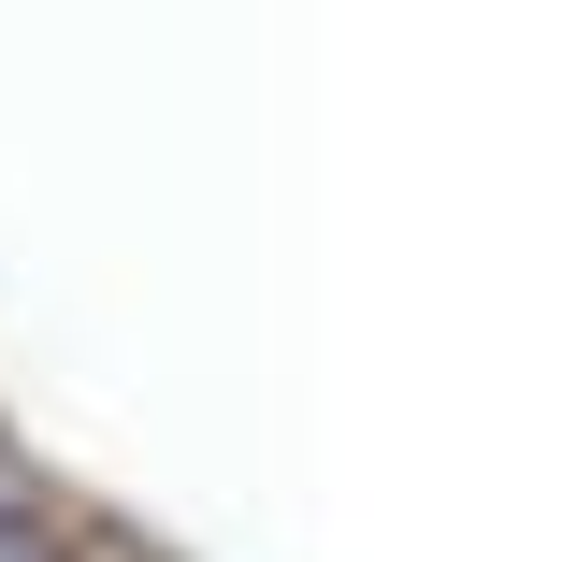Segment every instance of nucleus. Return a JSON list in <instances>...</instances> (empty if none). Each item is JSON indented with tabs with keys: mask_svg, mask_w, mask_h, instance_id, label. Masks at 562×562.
<instances>
[{
	"mask_svg": "<svg viewBox=\"0 0 562 562\" xmlns=\"http://www.w3.org/2000/svg\"><path fill=\"white\" fill-rule=\"evenodd\" d=\"M0 562H44V548H30V533H15V519H0Z\"/></svg>",
	"mask_w": 562,
	"mask_h": 562,
	"instance_id": "f257e3e1",
	"label": "nucleus"
}]
</instances>
